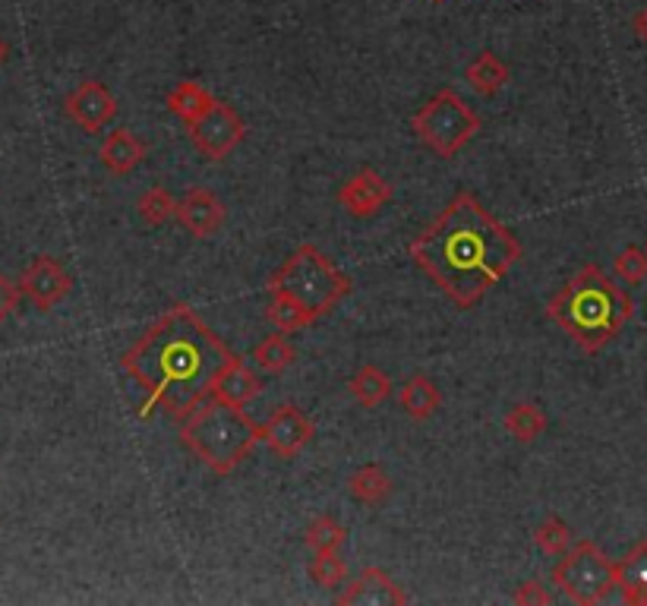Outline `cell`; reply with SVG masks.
I'll return each instance as SVG.
<instances>
[{
    "label": "cell",
    "mask_w": 647,
    "mask_h": 606,
    "mask_svg": "<svg viewBox=\"0 0 647 606\" xmlns=\"http://www.w3.org/2000/svg\"><path fill=\"white\" fill-rule=\"evenodd\" d=\"M177 222L199 240H209L228 222V206L222 203L218 193L206 187H189L177 199Z\"/></svg>",
    "instance_id": "cell-13"
},
{
    "label": "cell",
    "mask_w": 647,
    "mask_h": 606,
    "mask_svg": "<svg viewBox=\"0 0 647 606\" xmlns=\"http://www.w3.org/2000/svg\"><path fill=\"white\" fill-rule=\"evenodd\" d=\"M464 80L468 85L483 95V99H493V95H500L505 83H509V66L493 54V51H481L474 61L464 66Z\"/></svg>",
    "instance_id": "cell-21"
},
{
    "label": "cell",
    "mask_w": 647,
    "mask_h": 606,
    "mask_svg": "<svg viewBox=\"0 0 647 606\" xmlns=\"http://www.w3.org/2000/svg\"><path fill=\"white\" fill-rule=\"evenodd\" d=\"M20 297H22L20 281H10L7 275L0 273V326H3L10 316L17 314V307H20Z\"/></svg>",
    "instance_id": "cell-32"
},
{
    "label": "cell",
    "mask_w": 647,
    "mask_h": 606,
    "mask_svg": "<svg viewBox=\"0 0 647 606\" xmlns=\"http://www.w3.org/2000/svg\"><path fill=\"white\" fill-rule=\"evenodd\" d=\"M316 440V423L310 414H304L297 404H281L275 408L266 423H263V442L269 445L278 459H297L310 442Z\"/></svg>",
    "instance_id": "cell-10"
},
{
    "label": "cell",
    "mask_w": 647,
    "mask_h": 606,
    "mask_svg": "<svg viewBox=\"0 0 647 606\" xmlns=\"http://www.w3.org/2000/svg\"><path fill=\"white\" fill-rule=\"evenodd\" d=\"M645 250H647V244H645Z\"/></svg>",
    "instance_id": "cell-35"
},
{
    "label": "cell",
    "mask_w": 647,
    "mask_h": 606,
    "mask_svg": "<svg viewBox=\"0 0 647 606\" xmlns=\"http://www.w3.org/2000/svg\"><path fill=\"white\" fill-rule=\"evenodd\" d=\"M266 319L278 332H300V329H310L316 322V316L285 291H269V307H266Z\"/></svg>",
    "instance_id": "cell-22"
},
{
    "label": "cell",
    "mask_w": 647,
    "mask_h": 606,
    "mask_svg": "<svg viewBox=\"0 0 647 606\" xmlns=\"http://www.w3.org/2000/svg\"><path fill=\"white\" fill-rule=\"evenodd\" d=\"M512 604L518 606H546L553 604V597H550V590L537 582V578H531V582H522V585L515 587V594H512Z\"/></svg>",
    "instance_id": "cell-31"
},
{
    "label": "cell",
    "mask_w": 647,
    "mask_h": 606,
    "mask_svg": "<svg viewBox=\"0 0 647 606\" xmlns=\"http://www.w3.org/2000/svg\"><path fill=\"white\" fill-rule=\"evenodd\" d=\"M613 273L619 281H626V285H641L647 278V250L645 247H626V250L616 256V263H613Z\"/></svg>",
    "instance_id": "cell-30"
},
{
    "label": "cell",
    "mask_w": 647,
    "mask_h": 606,
    "mask_svg": "<svg viewBox=\"0 0 647 606\" xmlns=\"http://www.w3.org/2000/svg\"><path fill=\"white\" fill-rule=\"evenodd\" d=\"M631 316L635 300L594 263L582 266L546 304V319H553L585 355H597L616 341Z\"/></svg>",
    "instance_id": "cell-3"
},
{
    "label": "cell",
    "mask_w": 647,
    "mask_h": 606,
    "mask_svg": "<svg viewBox=\"0 0 647 606\" xmlns=\"http://www.w3.org/2000/svg\"><path fill=\"white\" fill-rule=\"evenodd\" d=\"M266 382L259 377V370H253L250 363L244 357H230L228 363L218 367V373L212 377L209 398H218L225 404H234V408H247L253 398L263 396Z\"/></svg>",
    "instance_id": "cell-15"
},
{
    "label": "cell",
    "mask_w": 647,
    "mask_h": 606,
    "mask_svg": "<svg viewBox=\"0 0 647 606\" xmlns=\"http://www.w3.org/2000/svg\"><path fill=\"white\" fill-rule=\"evenodd\" d=\"M398 401H401V408H404L408 418L423 423V420H433L439 414V408H442V392H439L433 379L418 373V377H411L401 386Z\"/></svg>",
    "instance_id": "cell-18"
},
{
    "label": "cell",
    "mask_w": 647,
    "mask_h": 606,
    "mask_svg": "<svg viewBox=\"0 0 647 606\" xmlns=\"http://www.w3.org/2000/svg\"><path fill=\"white\" fill-rule=\"evenodd\" d=\"M234 351L199 319L187 304H174L124 355L121 367L143 389V418L152 408H165L167 418L184 420L209 398L212 377Z\"/></svg>",
    "instance_id": "cell-2"
},
{
    "label": "cell",
    "mask_w": 647,
    "mask_h": 606,
    "mask_svg": "<svg viewBox=\"0 0 647 606\" xmlns=\"http://www.w3.org/2000/svg\"><path fill=\"white\" fill-rule=\"evenodd\" d=\"M136 212L148 228H162L171 218H177V199L165 187H148L136 203Z\"/></svg>",
    "instance_id": "cell-28"
},
{
    "label": "cell",
    "mask_w": 647,
    "mask_h": 606,
    "mask_svg": "<svg viewBox=\"0 0 647 606\" xmlns=\"http://www.w3.org/2000/svg\"><path fill=\"white\" fill-rule=\"evenodd\" d=\"M420 273L459 310H474L522 263V240L461 189L408 244Z\"/></svg>",
    "instance_id": "cell-1"
},
{
    "label": "cell",
    "mask_w": 647,
    "mask_h": 606,
    "mask_svg": "<svg viewBox=\"0 0 647 606\" xmlns=\"http://www.w3.org/2000/svg\"><path fill=\"white\" fill-rule=\"evenodd\" d=\"M616 587L628 606H647V541H638L616 563Z\"/></svg>",
    "instance_id": "cell-17"
},
{
    "label": "cell",
    "mask_w": 647,
    "mask_h": 606,
    "mask_svg": "<svg viewBox=\"0 0 647 606\" xmlns=\"http://www.w3.org/2000/svg\"><path fill=\"white\" fill-rule=\"evenodd\" d=\"M631 29H635V35L647 44V7H641L638 13H635V20H631Z\"/></svg>",
    "instance_id": "cell-33"
},
{
    "label": "cell",
    "mask_w": 647,
    "mask_h": 606,
    "mask_svg": "<svg viewBox=\"0 0 647 606\" xmlns=\"http://www.w3.org/2000/svg\"><path fill=\"white\" fill-rule=\"evenodd\" d=\"M63 111L80 130L99 133V130H105L117 117V99H114V92L102 80H83L66 95Z\"/></svg>",
    "instance_id": "cell-11"
},
{
    "label": "cell",
    "mask_w": 647,
    "mask_h": 606,
    "mask_svg": "<svg viewBox=\"0 0 647 606\" xmlns=\"http://www.w3.org/2000/svg\"><path fill=\"white\" fill-rule=\"evenodd\" d=\"M351 288H355V281L341 273L316 244H300L266 281V291L291 294L316 319L332 314L335 307L351 294Z\"/></svg>",
    "instance_id": "cell-5"
},
{
    "label": "cell",
    "mask_w": 647,
    "mask_h": 606,
    "mask_svg": "<svg viewBox=\"0 0 647 606\" xmlns=\"http://www.w3.org/2000/svg\"><path fill=\"white\" fill-rule=\"evenodd\" d=\"M22 294L39 307V310H54L66 294L73 291V278L54 256H35L20 278Z\"/></svg>",
    "instance_id": "cell-12"
},
{
    "label": "cell",
    "mask_w": 647,
    "mask_h": 606,
    "mask_svg": "<svg viewBox=\"0 0 647 606\" xmlns=\"http://www.w3.org/2000/svg\"><path fill=\"white\" fill-rule=\"evenodd\" d=\"M215 102H218V99L212 95L206 85L196 83V80H184V83H177L167 92V111H171L174 117H181L187 126L196 124Z\"/></svg>",
    "instance_id": "cell-20"
},
{
    "label": "cell",
    "mask_w": 647,
    "mask_h": 606,
    "mask_svg": "<svg viewBox=\"0 0 647 606\" xmlns=\"http://www.w3.org/2000/svg\"><path fill=\"white\" fill-rule=\"evenodd\" d=\"M411 130L437 158H455L481 133L477 111L455 89H439L411 117Z\"/></svg>",
    "instance_id": "cell-6"
},
{
    "label": "cell",
    "mask_w": 647,
    "mask_h": 606,
    "mask_svg": "<svg viewBox=\"0 0 647 606\" xmlns=\"http://www.w3.org/2000/svg\"><path fill=\"white\" fill-rule=\"evenodd\" d=\"M396 189L392 184L373 171V167H360L357 174H351L341 189H338V206L345 209V215H351L357 222H367L392 203Z\"/></svg>",
    "instance_id": "cell-9"
},
{
    "label": "cell",
    "mask_w": 647,
    "mask_h": 606,
    "mask_svg": "<svg viewBox=\"0 0 647 606\" xmlns=\"http://www.w3.org/2000/svg\"><path fill=\"white\" fill-rule=\"evenodd\" d=\"M307 572H310L314 585L319 587H338L345 585V578H348V565L338 553H316Z\"/></svg>",
    "instance_id": "cell-29"
},
{
    "label": "cell",
    "mask_w": 647,
    "mask_h": 606,
    "mask_svg": "<svg viewBox=\"0 0 647 606\" xmlns=\"http://www.w3.org/2000/svg\"><path fill=\"white\" fill-rule=\"evenodd\" d=\"M146 155H148L146 143H143L133 130H111L105 136V143H102V152H99L102 165H105L111 174H117V177L133 174L136 167L146 162Z\"/></svg>",
    "instance_id": "cell-16"
},
{
    "label": "cell",
    "mask_w": 647,
    "mask_h": 606,
    "mask_svg": "<svg viewBox=\"0 0 647 606\" xmlns=\"http://www.w3.org/2000/svg\"><path fill=\"white\" fill-rule=\"evenodd\" d=\"M553 585L572 604H604L616 587V563L594 541H578L568 553H563L559 565L553 568Z\"/></svg>",
    "instance_id": "cell-7"
},
{
    "label": "cell",
    "mask_w": 647,
    "mask_h": 606,
    "mask_svg": "<svg viewBox=\"0 0 647 606\" xmlns=\"http://www.w3.org/2000/svg\"><path fill=\"white\" fill-rule=\"evenodd\" d=\"M7 58H10V44L3 42V35H0V66L7 63Z\"/></svg>",
    "instance_id": "cell-34"
},
{
    "label": "cell",
    "mask_w": 647,
    "mask_h": 606,
    "mask_svg": "<svg viewBox=\"0 0 647 606\" xmlns=\"http://www.w3.org/2000/svg\"><path fill=\"white\" fill-rule=\"evenodd\" d=\"M392 490H396V483L389 477V471L382 464H373V461L360 464L355 474L348 477V493L360 505H382V502H389Z\"/></svg>",
    "instance_id": "cell-19"
},
{
    "label": "cell",
    "mask_w": 647,
    "mask_h": 606,
    "mask_svg": "<svg viewBox=\"0 0 647 606\" xmlns=\"http://www.w3.org/2000/svg\"><path fill=\"white\" fill-rule=\"evenodd\" d=\"M575 544V534L572 527L559 518V515H546L537 527H534V546L541 549L543 556H563Z\"/></svg>",
    "instance_id": "cell-27"
},
{
    "label": "cell",
    "mask_w": 647,
    "mask_h": 606,
    "mask_svg": "<svg viewBox=\"0 0 647 606\" xmlns=\"http://www.w3.org/2000/svg\"><path fill=\"white\" fill-rule=\"evenodd\" d=\"M348 392H351V398H355L357 404H363V408H379L386 398L392 396V377H389L386 370L373 367V363H363L355 377H351V382H348Z\"/></svg>",
    "instance_id": "cell-24"
},
{
    "label": "cell",
    "mask_w": 647,
    "mask_h": 606,
    "mask_svg": "<svg viewBox=\"0 0 647 606\" xmlns=\"http://www.w3.org/2000/svg\"><path fill=\"white\" fill-rule=\"evenodd\" d=\"M345 541H348V527L332 515H316L304 531V544L310 546L314 553H338Z\"/></svg>",
    "instance_id": "cell-26"
},
{
    "label": "cell",
    "mask_w": 647,
    "mask_h": 606,
    "mask_svg": "<svg viewBox=\"0 0 647 606\" xmlns=\"http://www.w3.org/2000/svg\"><path fill=\"white\" fill-rule=\"evenodd\" d=\"M181 442L218 477L234 474L253 449L263 442V423L250 420L244 408L225 404L218 398H203L181 420Z\"/></svg>",
    "instance_id": "cell-4"
},
{
    "label": "cell",
    "mask_w": 647,
    "mask_h": 606,
    "mask_svg": "<svg viewBox=\"0 0 647 606\" xmlns=\"http://www.w3.org/2000/svg\"><path fill=\"white\" fill-rule=\"evenodd\" d=\"M546 414L541 411V404H534V401H518V404H512L509 408V414L502 418V427L509 430V436L515 442H522V445H531V442H537L546 433Z\"/></svg>",
    "instance_id": "cell-23"
},
{
    "label": "cell",
    "mask_w": 647,
    "mask_h": 606,
    "mask_svg": "<svg viewBox=\"0 0 647 606\" xmlns=\"http://www.w3.org/2000/svg\"><path fill=\"white\" fill-rule=\"evenodd\" d=\"M411 600L408 597V590L398 585L396 578L386 572V568H379V565H367L360 575H357L351 585L345 587L338 597H335V604L338 606H404Z\"/></svg>",
    "instance_id": "cell-14"
},
{
    "label": "cell",
    "mask_w": 647,
    "mask_h": 606,
    "mask_svg": "<svg viewBox=\"0 0 647 606\" xmlns=\"http://www.w3.org/2000/svg\"><path fill=\"white\" fill-rule=\"evenodd\" d=\"M187 133L189 143L199 148V155H206L209 162H222L247 140V124L234 107L215 102L196 124L187 126Z\"/></svg>",
    "instance_id": "cell-8"
},
{
    "label": "cell",
    "mask_w": 647,
    "mask_h": 606,
    "mask_svg": "<svg viewBox=\"0 0 647 606\" xmlns=\"http://www.w3.org/2000/svg\"><path fill=\"white\" fill-rule=\"evenodd\" d=\"M294 360H297V348L288 341V332H278V329L271 335H266V338L253 348V363H256L263 373H271V377L285 373L288 367H294Z\"/></svg>",
    "instance_id": "cell-25"
}]
</instances>
